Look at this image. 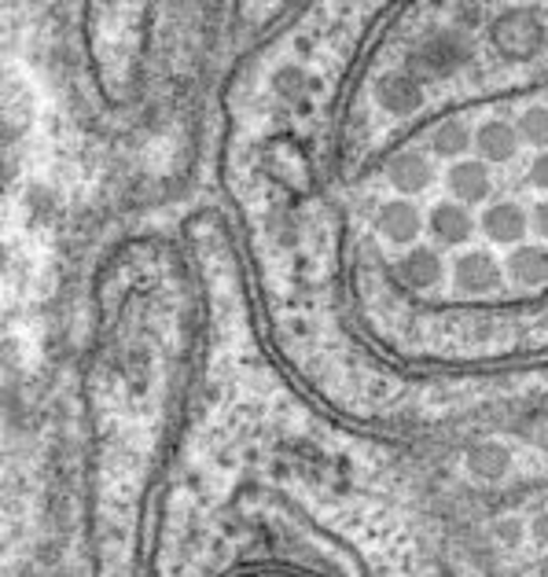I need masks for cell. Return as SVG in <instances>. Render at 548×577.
<instances>
[{"mask_svg": "<svg viewBox=\"0 0 548 577\" xmlns=\"http://www.w3.org/2000/svg\"><path fill=\"white\" fill-rule=\"evenodd\" d=\"M420 63L446 74V70H457L468 63V44H464L457 33H435V38L424 44Z\"/></svg>", "mask_w": 548, "mask_h": 577, "instance_id": "obj_10", "label": "cell"}, {"mask_svg": "<svg viewBox=\"0 0 548 577\" xmlns=\"http://www.w3.org/2000/svg\"><path fill=\"white\" fill-rule=\"evenodd\" d=\"M530 213H534V232H538L541 243H548V196L534 202Z\"/></svg>", "mask_w": 548, "mask_h": 577, "instance_id": "obj_14", "label": "cell"}, {"mask_svg": "<svg viewBox=\"0 0 548 577\" xmlns=\"http://www.w3.org/2000/svg\"><path fill=\"white\" fill-rule=\"evenodd\" d=\"M479 232L494 247H527V236L534 232V213L516 199L486 202V210L479 213Z\"/></svg>", "mask_w": 548, "mask_h": 577, "instance_id": "obj_4", "label": "cell"}, {"mask_svg": "<svg viewBox=\"0 0 548 577\" xmlns=\"http://www.w3.org/2000/svg\"><path fill=\"white\" fill-rule=\"evenodd\" d=\"M519 143H522L519 129L511 122H500V118H490V122H482L479 129H475V155L490 166L508 162L511 155L519 151Z\"/></svg>", "mask_w": 548, "mask_h": 577, "instance_id": "obj_8", "label": "cell"}, {"mask_svg": "<svg viewBox=\"0 0 548 577\" xmlns=\"http://www.w3.org/2000/svg\"><path fill=\"white\" fill-rule=\"evenodd\" d=\"M431 180H435V166L420 151H398L395 159L387 162V185L405 199L427 191L431 188Z\"/></svg>", "mask_w": 548, "mask_h": 577, "instance_id": "obj_7", "label": "cell"}, {"mask_svg": "<svg viewBox=\"0 0 548 577\" xmlns=\"http://www.w3.org/2000/svg\"><path fill=\"white\" fill-rule=\"evenodd\" d=\"M379 100H383L387 111L405 115V111H412V107L420 103V86H416L412 78H390V81L379 86Z\"/></svg>", "mask_w": 548, "mask_h": 577, "instance_id": "obj_11", "label": "cell"}, {"mask_svg": "<svg viewBox=\"0 0 548 577\" xmlns=\"http://www.w3.org/2000/svg\"><path fill=\"white\" fill-rule=\"evenodd\" d=\"M431 151L438 155V159H468V155L475 151V129L468 122H460V118H449V122H442L431 133Z\"/></svg>", "mask_w": 548, "mask_h": 577, "instance_id": "obj_9", "label": "cell"}, {"mask_svg": "<svg viewBox=\"0 0 548 577\" xmlns=\"http://www.w3.org/2000/svg\"><path fill=\"white\" fill-rule=\"evenodd\" d=\"M446 191H449V199L464 202V207H479V202H490V196H494L490 162H482L479 155H468V159L449 162Z\"/></svg>", "mask_w": 548, "mask_h": 577, "instance_id": "obj_5", "label": "cell"}, {"mask_svg": "<svg viewBox=\"0 0 548 577\" xmlns=\"http://www.w3.org/2000/svg\"><path fill=\"white\" fill-rule=\"evenodd\" d=\"M372 228H376L379 243H387L395 250H409L420 243V236H424V210L416 207L412 199L390 196L376 207Z\"/></svg>", "mask_w": 548, "mask_h": 577, "instance_id": "obj_3", "label": "cell"}, {"mask_svg": "<svg viewBox=\"0 0 548 577\" xmlns=\"http://www.w3.org/2000/svg\"><path fill=\"white\" fill-rule=\"evenodd\" d=\"M181 563L173 577H379L350 540L325 534L302 519V508L261 489L225 504L213 530H199Z\"/></svg>", "mask_w": 548, "mask_h": 577, "instance_id": "obj_1", "label": "cell"}, {"mask_svg": "<svg viewBox=\"0 0 548 577\" xmlns=\"http://www.w3.org/2000/svg\"><path fill=\"white\" fill-rule=\"evenodd\" d=\"M424 232H431L435 250H471V239L479 236V218L471 207L457 199H438L431 210L424 213Z\"/></svg>", "mask_w": 548, "mask_h": 577, "instance_id": "obj_2", "label": "cell"}, {"mask_svg": "<svg viewBox=\"0 0 548 577\" xmlns=\"http://www.w3.org/2000/svg\"><path fill=\"white\" fill-rule=\"evenodd\" d=\"M508 287L516 291H541L548 287V243H527L505 255Z\"/></svg>", "mask_w": 548, "mask_h": 577, "instance_id": "obj_6", "label": "cell"}, {"mask_svg": "<svg viewBox=\"0 0 548 577\" xmlns=\"http://www.w3.org/2000/svg\"><path fill=\"white\" fill-rule=\"evenodd\" d=\"M516 129H519L522 143H530V148H538V151H548V107L545 103L527 107V111L519 115Z\"/></svg>", "mask_w": 548, "mask_h": 577, "instance_id": "obj_12", "label": "cell"}, {"mask_svg": "<svg viewBox=\"0 0 548 577\" xmlns=\"http://www.w3.org/2000/svg\"><path fill=\"white\" fill-rule=\"evenodd\" d=\"M530 185L538 188V191H545L548 196V151H538V159L530 162Z\"/></svg>", "mask_w": 548, "mask_h": 577, "instance_id": "obj_13", "label": "cell"}]
</instances>
